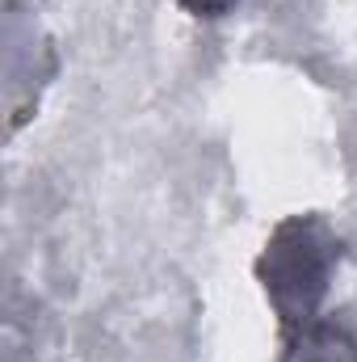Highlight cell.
I'll list each match as a JSON object with an SVG mask.
<instances>
[{"mask_svg":"<svg viewBox=\"0 0 357 362\" xmlns=\"http://www.w3.org/2000/svg\"><path fill=\"white\" fill-rule=\"evenodd\" d=\"M341 253H345V245H341L337 228L324 215H311V211L307 215H286L269 232L253 270H257V282H261L269 308L277 316L282 337L320 320V308L328 299Z\"/></svg>","mask_w":357,"mask_h":362,"instance_id":"cell-1","label":"cell"},{"mask_svg":"<svg viewBox=\"0 0 357 362\" xmlns=\"http://www.w3.org/2000/svg\"><path fill=\"white\" fill-rule=\"evenodd\" d=\"M282 362H357V337L337 320H311L286 337Z\"/></svg>","mask_w":357,"mask_h":362,"instance_id":"cell-2","label":"cell"},{"mask_svg":"<svg viewBox=\"0 0 357 362\" xmlns=\"http://www.w3.org/2000/svg\"><path fill=\"white\" fill-rule=\"evenodd\" d=\"M185 13H193V17H223V13H231L240 0H177Z\"/></svg>","mask_w":357,"mask_h":362,"instance_id":"cell-3","label":"cell"}]
</instances>
